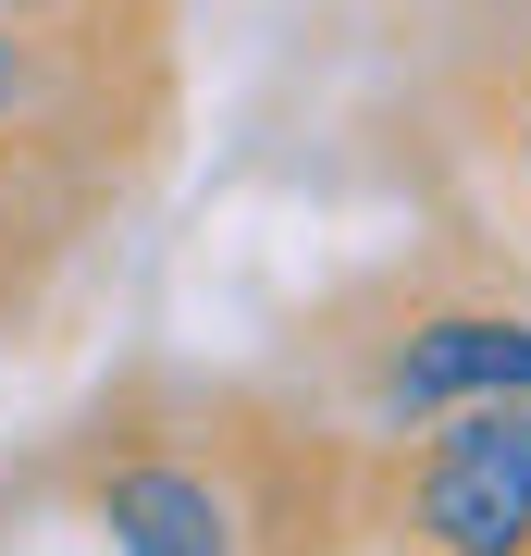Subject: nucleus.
Masks as SVG:
<instances>
[{
	"mask_svg": "<svg viewBox=\"0 0 531 556\" xmlns=\"http://www.w3.org/2000/svg\"><path fill=\"white\" fill-rule=\"evenodd\" d=\"M383 396H395V408L531 396V321H519V309H433V321H408V346H395Z\"/></svg>",
	"mask_w": 531,
	"mask_h": 556,
	"instance_id": "nucleus-2",
	"label": "nucleus"
},
{
	"mask_svg": "<svg viewBox=\"0 0 531 556\" xmlns=\"http://www.w3.org/2000/svg\"><path fill=\"white\" fill-rule=\"evenodd\" d=\"M99 507H112V544H124V556H236L223 495H211L198 470H124Z\"/></svg>",
	"mask_w": 531,
	"mask_h": 556,
	"instance_id": "nucleus-3",
	"label": "nucleus"
},
{
	"mask_svg": "<svg viewBox=\"0 0 531 556\" xmlns=\"http://www.w3.org/2000/svg\"><path fill=\"white\" fill-rule=\"evenodd\" d=\"M519 149H531V137H519Z\"/></svg>",
	"mask_w": 531,
	"mask_h": 556,
	"instance_id": "nucleus-5",
	"label": "nucleus"
},
{
	"mask_svg": "<svg viewBox=\"0 0 531 556\" xmlns=\"http://www.w3.org/2000/svg\"><path fill=\"white\" fill-rule=\"evenodd\" d=\"M25 100V62H13V38H0V112H13Z\"/></svg>",
	"mask_w": 531,
	"mask_h": 556,
	"instance_id": "nucleus-4",
	"label": "nucleus"
},
{
	"mask_svg": "<svg viewBox=\"0 0 531 556\" xmlns=\"http://www.w3.org/2000/svg\"><path fill=\"white\" fill-rule=\"evenodd\" d=\"M420 544L433 556H531V396H470L420 445Z\"/></svg>",
	"mask_w": 531,
	"mask_h": 556,
	"instance_id": "nucleus-1",
	"label": "nucleus"
}]
</instances>
